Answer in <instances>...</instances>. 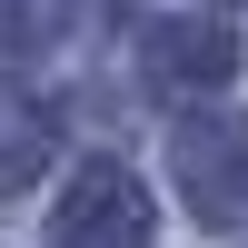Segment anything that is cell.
I'll list each match as a JSON object with an SVG mask.
<instances>
[{
	"label": "cell",
	"mask_w": 248,
	"mask_h": 248,
	"mask_svg": "<svg viewBox=\"0 0 248 248\" xmlns=\"http://www.w3.org/2000/svg\"><path fill=\"white\" fill-rule=\"evenodd\" d=\"M159 209L149 189H139L119 159H99L90 179H70V199H60V248H149Z\"/></svg>",
	"instance_id": "cell-1"
},
{
	"label": "cell",
	"mask_w": 248,
	"mask_h": 248,
	"mask_svg": "<svg viewBox=\"0 0 248 248\" xmlns=\"http://www.w3.org/2000/svg\"><path fill=\"white\" fill-rule=\"evenodd\" d=\"M169 149H179V189H189L199 218H238L248 209V119H199Z\"/></svg>",
	"instance_id": "cell-2"
},
{
	"label": "cell",
	"mask_w": 248,
	"mask_h": 248,
	"mask_svg": "<svg viewBox=\"0 0 248 248\" xmlns=\"http://www.w3.org/2000/svg\"><path fill=\"white\" fill-rule=\"evenodd\" d=\"M229 70H238V30L229 20H169V30H149V79L159 90H218Z\"/></svg>",
	"instance_id": "cell-3"
},
{
	"label": "cell",
	"mask_w": 248,
	"mask_h": 248,
	"mask_svg": "<svg viewBox=\"0 0 248 248\" xmlns=\"http://www.w3.org/2000/svg\"><path fill=\"white\" fill-rule=\"evenodd\" d=\"M40 169H50V119L40 109H0V199L30 189Z\"/></svg>",
	"instance_id": "cell-4"
}]
</instances>
